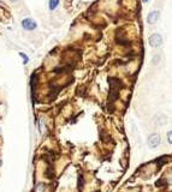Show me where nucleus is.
<instances>
[{
  "label": "nucleus",
  "instance_id": "7ed1b4c3",
  "mask_svg": "<svg viewBox=\"0 0 172 192\" xmlns=\"http://www.w3.org/2000/svg\"><path fill=\"white\" fill-rule=\"evenodd\" d=\"M159 144H160V137H159V135L154 133V135L149 136V138H148V145H149V148L154 149V148L159 147Z\"/></svg>",
  "mask_w": 172,
  "mask_h": 192
},
{
  "label": "nucleus",
  "instance_id": "20e7f679",
  "mask_svg": "<svg viewBox=\"0 0 172 192\" xmlns=\"http://www.w3.org/2000/svg\"><path fill=\"white\" fill-rule=\"evenodd\" d=\"M159 17H160V12H159V11H153V12H151V13L148 14L147 22H148L149 24H154L155 22H158Z\"/></svg>",
  "mask_w": 172,
  "mask_h": 192
},
{
  "label": "nucleus",
  "instance_id": "0eeeda50",
  "mask_svg": "<svg viewBox=\"0 0 172 192\" xmlns=\"http://www.w3.org/2000/svg\"><path fill=\"white\" fill-rule=\"evenodd\" d=\"M19 55H21V57L24 59V64H27V63H28V60H29V58H28V57H27L24 53H19Z\"/></svg>",
  "mask_w": 172,
  "mask_h": 192
},
{
  "label": "nucleus",
  "instance_id": "1a4fd4ad",
  "mask_svg": "<svg viewBox=\"0 0 172 192\" xmlns=\"http://www.w3.org/2000/svg\"><path fill=\"white\" fill-rule=\"evenodd\" d=\"M169 142L171 143V132H169Z\"/></svg>",
  "mask_w": 172,
  "mask_h": 192
},
{
  "label": "nucleus",
  "instance_id": "6e6552de",
  "mask_svg": "<svg viewBox=\"0 0 172 192\" xmlns=\"http://www.w3.org/2000/svg\"><path fill=\"white\" fill-rule=\"evenodd\" d=\"M159 59H160V57H159V55H157V57H154V58H153V61H152V63L155 65V64H158V63H159Z\"/></svg>",
  "mask_w": 172,
  "mask_h": 192
},
{
  "label": "nucleus",
  "instance_id": "f03ea898",
  "mask_svg": "<svg viewBox=\"0 0 172 192\" xmlns=\"http://www.w3.org/2000/svg\"><path fill=\"white\" fill-rule=\"evenodd\" d=\"M22 25L25 30H34L36 29V22L31 18H24L22 22Z\"/></svg>",
  "mask_w": 172,
  "mask_h": 192
},
{
  "label": "nucleus",
  "instance_id": "39448f33",
  "mask_svg": "<svg viewBox=\"0 0 172 192\" xmlns=\"http://www.w3.org/2000/svg\"><path fill=\"white\" fill-rule=\"evenodd\" d=\"M58 5H59V0H49V2H48V7L51 11L56 10L58 7Z\"/></svg>",
  "mask_w": 172,
  "mask_h": 192
},
{
  "label": "nucleus",
  "instance_id": "f257e3e1",
  "mask_svg": "<svg viewBox=\"0 0 172 192\" xmlns=\"http://www.w3.org/2000/svg\"><path fill=\"white\" fill-rule=\"evenodd\" d=\"M148 41H149V45L155 48V47L161 46V43H163V37H161L160 34H153V35L149 36Z\"/></svg>",
  "mask_w": 172,
  "mask_h": 192
},
{
  "label": "nucleus",
  "instance_id": "9b49d317",
  "mask_svg": "<svg viewBox=\"0 0 172 192\" xmlns=\"http://www.w3.org/2000/svg\"><path fill=\"white\" fill-rule=\"evenodd\" d=\"M0 166H1V160H0Z\"/></svg>",
  "mask_w": 172,
  "mask_h": 192
},
{
  "label": "nucleus",
  "instance_id": "9d476101",
  "mask_svg": "<svg viewBox=\"0 0 172 192\" xmlns=\"http://www.w3.org/2000/svg\"><path fill=\"white\" fill-rule=\"evenodd\" d=\"M143 1H145V2H147V1H148V0H143Z\"/></svg>",
  "mask_w": 172,
  "mask_h": 192
},
{
  "label": "nucleus",
  "instance_id": "f8f14e48",
  "mask_svg": "<svg viewBox=\"0 0 172 192\" xmlns=\"http://www.w3.org/2000/svg\"><path fill=\"white\" fill-rule=\"evenodd\" d=\"M95 192H100V191H95Z\"/></svg>",
  "mask_w": 172,
  "mask_h": 192
},
{
  "label": "nucleus",
  "instance_id": "423d86ee",
  "mask_svg": "<svg viewBox=\"0 0 172 192\" xmlns=\"http://www.w3.org/2000/svg\"><path fill=\"white\" fill-rule=\"evenodd\" d=\"M78 181H80V184H78V189L82 191V190H83V184H84V179H83L82 174H80V179H78Z\"/></svg>",
  "mask_w": 172,
  "mask_h": 192
}]
</instances>
